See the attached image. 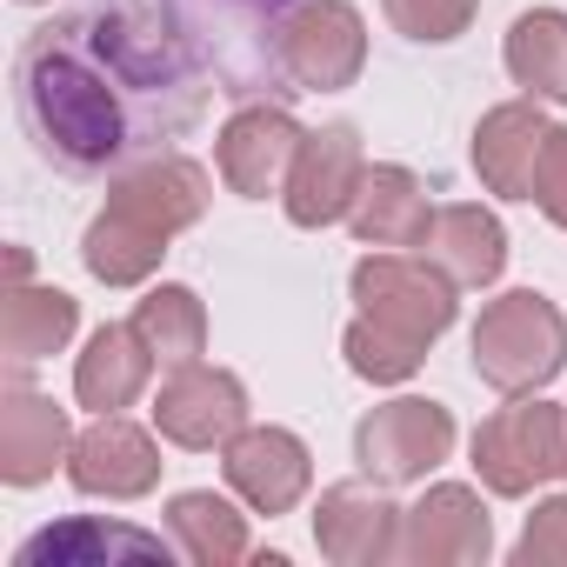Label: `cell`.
<instances>
[{
    "mask_svg": "<svg viewBox=\"0 0 567 567\" xmlns=\"http://www.w3.org/2000/svg\"><path fill=\"white\" fill-rule=\"evenodd\" d=\"M220 87L181 0H74L14 54V107L61 174H107L181 141Z\"/></svg>",
    "mask_w": 567,
    "mask_h": 567,
    "instance_id": "cell-1",
    "label": "cell"
},
{
    "mask_svg": "<svg viewBox=\"0 0 567 567\" xmlns=\"http://www.w3.org/2000/svg\"><path fill=\"white\" fill-rule=\"evenodd\" d=\"M467 354L494 394H540L567 368V315L534 288H507L481 308Z\"/></svg>",
    "mask_w": 567,
    "mask_h": 567,
    "instance_id": "cell-2",
    "label": "cell"
},
{
    "mask_svg": "<svg viewBox=\"0 0 567 567\" xmlns=\"http://www.w3.org/2000/svg\"><path fill=\"white\" fill-rule=\"evenodd\" d=\"M474 474L501 501L567 481V408L540 394H507V408L474 427Z\"/></svg>",
    "mask_w": 567,
    "mask_h": 567,
    "instance_id": "cell-3",
    "label": "cell"
},
{
    "mask_svg": "<svg viewBox=\"0 0 567 567\" xmlns=\"http://www.w3.org/2000/svg\"><path fill=\"white\" fill-rule=\"evenodd\" d=\"M348 288H354V308L374 321V328H388V334H401V341H414V348H434L447 328H454V315H461V288L427 260V254H394V247H374V254H361L354 260V274H348Z\"/></svg>",
    "mask_w": 567,
    "mask_h": 567,
    "instance_id": "cell-4",
    "label": "cell"
},
{
    "mask_svg": "<svg viewBox=\"0 0 567 567\" xmlns=\"http://www.w3.org/2000/svg\"><path fill=\"white\" fill-rule=\"evenodd\" d=\"M368 68V21L348 0H301L280 21L274 41V81L280 94H341Z\"/></svg>",
    "mask_w": 567,
    "mask_h": 567,
    "instance_id": "cell-5",
    "label": "cell"
},
{
    "mask_svg": "<svg viewBox=\"0 0 567 567\" xmlns=\"http://www.w3.org/2000/svg\"><path fill=\"white\" fill-rule=\"evenodd\" d=\"M447 454H454V414H447L441 401H421V394L381 401V408H368L361 427H354V461H361V474H374L381 487L427 481Z\"/></svg>",
    "mask_w": 567,
    "mask_h": 567,
    "instance_id": "cell-6",
    "label": "cell"
},
{
    "mask_svg": "<svg viewBox=\"0 0 567 567\" xmlns=\"http://www.w3.org/2000/svg\"><path fill=\"white\" fill-rule=\"evenodd\" d=\"M361 181H368L361 127L328 121V127L301 134V154H295L288 187H280V207H288V220H295V227H334V220H348V214H354Z\"/></svg>",
    "mask_w": 567,
    "mask_h": 567,
    "instance_id": "cell-7",
    "label": "cell"
},
{
    "mask_svg": "<svg viewBox=\"0 0 567 567\" xmlns=\"http://www.w3.org/2000/svg\"><path fill=\"white\" fill-rule=\"evenodd\" d=\"M301 134L308 127L280 107V101H247V107L227 114V127L214 141V167H220V181L240 200H267V194L288 187L295 154H301Z\"/></svg>",
    "mask_w": 567,
    "mask_h": 567,
    "instance_id": "cell-8",
    "label": "cell"
},
{
    "mask_svg": "<svg viewBox=\"0 0 567 567\" xmlns=\"http://www.w3.org/2000/svg\"><path fill=\"white\" fill-rule=\"evenodd\" d=\"M154 427H161V441H174L187 454L227 447L247 427V388H240V374L207 368V361L167 368V381L154 394Z\"/></svg>",
    "mask_w": 567,
    "mask_h": 567,
    "instance_id": "cell-9",
    "label": "cell"
},
{
    "mask_svg": "<svg viewBox=\"0 0 567 567\" xmlns=\"http://www.w3.org/2000/svg\"><path fill=\"white\" fill-rule=\"evenodd\" d=\"M220 474L234 487V501H247V514H295L301 494L315 487V454L295 427H240L220 447Z\"/></svg>",
    "mask_w": 567,
    "mask_h": 567,
    "instance_id": "cell-10",
    "label": "cell"
},
{
    "mask_svg": "<svg viewBox=\"0 0 567 567\" xmlns=\"http://www.w3.org/2000/svg\"><path fill=\"white\" fill-rule=\"evenodd\" d=\"M401 520L408 507H394V494L374 474L334 481L315 507V547L334 567H381V560H401Z\"/></svg>",
    "mask_w": 567,
    "mask_h": 567,
    "instance_id": "cell-11",
    "label": "cell"
},
{
    "mask_svg": "<svg viewBox=\"0 0 567 567\" xmlns=\"http://www.w3.org/2000/svg\"><path fill=\"white\" fill-rule=\"evenodd\" d=\"M161 441L127 414H94V427H81L68 454V481L87 501H141L161 487Z\"/></svg>",
    "mask_w": 567,
    "mask_h": 567,
    "instance_id": "cell-12",
    "label": "cell"
},
{
    "mask_svg": "<svg viewBox=\"0 0 567 567\" xmlns=\"http://www.w3.org/2000/svg\"><path fill=\"white\" fill-rule=\"evenodd\" d=\"M487 554H494V520L467 481H434L401 520V560L408 567H474Z\"/></svg>",
    "mask_w": 567,
    "mask_h": 567,
    "instance_id": "cell-13",
    "label": "cell"
},
{
    "mask_svg": "<svg viewBox=\"0 0 567 567\" xmlns=\"http://www.w3.org/2000/svg\"><path fill=\"white\" fill-rule=\"evenodd\" d=\"M207 200H214V174L194 154H174V147L141 154V161L107 174V207H121V214H134V220H147L161 234L194 227L207 214Z\"/></svg>",
    "mask_w": 567,
    "mask_h": 567,
    "instance_id": "cell-14",
    "label": "cell"
},
{
    "mask_svg": "<svg viewBox=\"0 0 567 567\" xmlns=\"http://www.w3.org/2000/svg\"><path fill=\"white\" fill-rule=\"evenodd\" d=\"M74 454V421L54 394H34L28 381L0 388V481L8 487H41L54 467Z\"/></svg>",
    "mask_w": 567,
    "mask_h": 567,
    "instance_id": "cell-15",
    "label": "cell"
},
{
    "mask_svg": "<svg viewBox=\"0 0 567 567\" xmlns=\"http://www.w3.org/2000/svg\"><path fill=\"white\" fill-rule=\"evenodd\" d=\"M547 134H554V121L540 114L534 94L487 107L481 127H474V174H481V187L501 194V200H534V167L547 154Z\"/></svg>",
    "mask_w": 567,
    "mask_h": 567,
    "instance_id": "cell-16",
    "label": "cell"
},
{
    "mask_svg": "<svg viewBox=\"0 0 567 567\" xmlns=\"http://www.w3.org/2000/svg\"><path fill=\"white\" fill-rule=\"evenodd\" d=\"M174 534H141L127 520H101V514H74V520H54L41 534H28L14 547L21 567H114V560H174Z\"/></svg>",
    "mask_w": 567,
    "mask_h": 567,
    "instance_id": "cell-17",
    "label": "cell"
},
{
    "mask_svg": "<svg viewBox=\"0 0 567 567\" xmlns=\"http://www.w3.org/2000/svg\"><path fill=\"white\" fill-rule=\"evenodd\" d=\"M421 254L454 280V288H494L501 267H507V227L481 200H454V207H434Z\"/></svg>",
    "mask_w": 567,
    "mask_h": 567,
    "instance_id": "cell-18",
    "label": "cell"
},
{
    "mask_svg": "<svg viewBox=\"0 0 567 567\" xmlns=\"http://www.w3.org/2000/svg\"><path fill=\"white\" fill-rule=\"evenodd\" d=\"M154 348L141 341L134 321H107L87 334V354L74 361V401L94 408V414H121L147 394V374H154Z\"/></svg>",
    "mask_w": 567,
    "mask_h": 567,
    "instance_id": "cell-19",
    "label": "cell"
},
{
    "mask_svg": "<svg viewBox=\"0 0 567 567\" xmlns=\"http://www.w3.org/2000/svg\"><path fill=\"white\" fill-rule=\"evenodd\" d=\"M81 328V301L68 288H34V280H14L0 295V354L14 368H34L48 354H61Z\"/></svg>",
    "mask_w": 567,
    "mask_h": 567,
    "instance_id": "cell-20",
    "label": "cell"
},
{
    "mask_svg": "<svg viewBox=\"0 0 567 567\" xmlns=\"http://www.w3.org/2000/svg\"><path fill=\"white\" fill-rule=\"evenodd\" d=\"M427 220H434L427 187H421L408 167H394V161L368 167L361 200H354V214H348V227H354L361 247H421V240H427Z\"/></svg>",
    "mask_w": 567,
    "mask_h": 567,
    "instance_id": "cell-21",
    "label": "cell"
},
{
    "mask_svg": "<svg viewBox=\"0 0 567 567\" xmlns=\"http://www.w3.org/2000/svg\"><path fill=\"white\" fill-rule=\"evenodd\" d=\"M167 240L174 234H161V227H147V220H134L121 207H101L87 220V234H81V267L101 280V288H141V280L161 274Z\"/></svg>",
    "mask_w": 567,
    "mask_h": 567,
    "instance_id": "cell-22",
    "label": "cell"
},
{
    "mask_svg": "<svg viewBox=\"0 0 567 567\" xmlns=\"http://www.w3.org/2000/svg\"><path fill=\"white\" fill-rule=\"evenodd\" d=\"M227 494H214V487L174 494L167 501V534H174L181 560H194V567H234V560H247L254 547H247V514Z\"/></svg>",
    "mask_w": 567,
    "mask_h": 567,
    "instance_id": "cell-23",
    "label": "cell"
},
{
    "mask_svg": "<svg viewBox=\"0 0 567 567\" xmlns=\"http://www.w3.org/2000/svg\"><path fill=\"white\" fill-rule=\"evenodd\" d=\"M501 61H507V74H514L520 94L567 107V14H560V8H527V14L507 28Z\"/></svg>",
    "mask_w": 567,
    "mask_h": 567,
    "instance_id": "cell-24",
    "label": "cell"
},
{
    "mask_svg": "<svg viewBox=\"0 0 567 567\" xmlns=\"http://www.w3.org/2000/svg\"><path fill=\"white\" fill-rule=\"evenodd\" d=\"M134 328L161 368H187L207 354V308L181 280H161V288H147V301H134Z\"/></svg>",
    "mask_w": 567,
    "mask_h": 567,
    "instance_id": "cell-25",
    "label": "cell"
},
{
    "mask_svg": "<svg viewBox=\"0 0 567 567\" xmlns=\"http://www.w3.org/2000/svg\"><path fill=\"white\" fill-rule=\"evenodd\" d=\"M341 354H348V368H354L361 381H374V388H401V381H414V374H421V361H427V348H414V341H401V334L374 328L368 315H354V321H348Z\"/></svg>",
    "mask_w": 567,
    "mask_h": 567,
    "instance_id": "cell-26",
    "label": "cell"
},
{
    "mask_svg": "<svg viewBox=\"0 0 567 567\" xmlns=\"http://www.w3.org/2000/svg\"><path fill=\"white\" fill-rule=\"evenodd\" d=\"M381 14H388V28H394V34L441 48V41H461V34L474 28L481 0H381Z\"/></svg>",
    "mask_w": 567,
    "mask_h": 567,
    "instance_id": "cell-27",
    "label": "cell"
},
{
    "mask_svg": "<svg viewBox=\"0 0 567 567\" xmlns=\"http://www.w3.org/2000/svg\"><path fill=\"white\" fill-rule=\"evenodd\" d=\"M514 560H520V567H567V487L547 494V501L527 514V527H520V540H514Z\"/></svg>",
    "mask_w": 567,
    "mask_h": 567,
    "instance_id": "cell-28",
    "label": "cell"
},
{
    "mask_svg": "<svg viewBox=\"0 0 567 567\" xmlns=\"http://www.w3.org/2000/svg\"><path fill=\"white\" fill-rule=\"evenodd\" d=\"M534 207H540L554 227H567V127L547 134V154H540V167H534Z\"/></svg>",
    "mask_w": 567,
    "mask_h": 567,
    "instance_id": "cell-29",
    "label": "cell"
},
{
    "mask_svg": "<svg viewBox=\"0 0 567 567\" xmlns=\"http://www.w3.org/2000/svg\"><path fill=\"white\" fill-rule=\"evenodd\" d=\"M34 274V260H28V247H8V288H14V280H28Z\"/></svg>",
    "mask_w": 567,
    "mask_h": 567,
    "instance_id": "cell-30",
    "label": "cell"
},
{
    "mask_svg": "<svg viewBox=\"0 0 567 567\" xmlns=\"http://www.w3.org/2000/svg\"><path fill=\"white\" fill-rule=\"evenodd\" d=\"M28 8H41V0H28Z\"/></svg>",
    "mask_w": 567,
    "mask_h": 567,
    "instance_id": "cell-31",
    "label": "cell"
}]
</instances>
